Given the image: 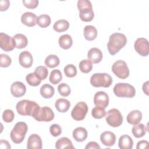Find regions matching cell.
<instances>
[{"label": "cell", "mask_w": 149, "mask_h": 149, "mask_svg": "<svg viewBox=\"0 0 149 149\" xmlns=\"http://www.w3.org/2000/svg\"><path fill=\"white\" fill-rule=\"evenodd\" d=\"M126 43L127 38L125 34L120 33H113L109 36L107 43L108 52L111 55H114L123 48Z\"/></svg>", "instance_id": "6da1fadb"}, {"label": "cell", "mask_w": 149, "mask_h": 149, "mask_svg": "<svg viewBox=\"0 0 149 149\" xmlns=\"http://www.w3.org/2000/svg\"><path fill=\"white\" fill-rule=\"evenodd\" d=\"M40 105L35 101L28 100H23L19 101L16 105L17 113L23 116L34 117L40 109Z\"/></svg>", "instance_id": "7a4b0ae2"}, {"label": "cell", "mask_w": 149, "mask_h": 149, "mask_svg": "<svg viewBox=\"0 0 149 149\" xmlns=\"http://www.w3.org/2000/svg\"><path fill=\"white\" fill-rule=\"evenodd\" d=\"M77 5L80 19L86 22L91 21L94 17V13L91 2L88 0H79Z\"/></svg>", "instance_id": "3957f363"}, {"label": "cell", "mask_w": 149, "mask_h": 149, "mask_svg": "<svg viewBox=\"0 0 149 149\" xmlns=\"http://www.w3.org/2000/svg\"><path fill=\"white\" fill-rule=\"evenodd\" d=\"M28 126L25 122H17L10 132V137L12 141L15 144L21 143L26 136Z\"/></svg>", "instance_id": "277c9868"}, {"label": "cell", "mask_w": 149, "mask_h": 149, "mask_svg": "<svg viewBox=\"0 0 149 149\" xmlns=\"http://www.w3.org/2000/svg\"><path fill=\"white\" fill-rule=\"evenodd\" d=\"M90 84L95 87H109L112 83V77L106 73H97L90 77Z\"/></svg>", "instance_id": "5b68a950"}, {"label": "cell", "mask_w": 149, "mask_h": 149, "mask_svg": "<svg viewBox=\"0 0 149 149\" xmlns=\"http://www.w3.org/2000/svg\"><path fill=\"white\" fill-rule=\"evenodd\" d=\"M113 93L118 97L133 98L136 94L134 87L125 83H118L113 87Z\"/></svg>", "instance_id": "8992f818"}, {"label": "cell", "mask_w": 149, "mask_h": 149, "mask_svg": "<svg viewBox=\"0 0 149 149\" xmlns=\"http://www.w3.org/2000/svg\"><path fill=\"white\" fill-rule=\"evenodd\" d=\"M105 119L107 123L113 127H119L123 122V116L120 111L116 108L111 109L107 112Z\"/></svg>", "instance_id": "52a82bcc"}, {"label": "cell", "mask_w": 149, "mask_h": 149, "mask_svg": "<svg viewBox=\"0 0 149 149\" xmlns=\"http://www.w3.org/2000/svg\"><path fill=\"white\" fill-rule=\"evenodd\" d=\"M112 72L119 79H125L129 76V70L127 63L123 60H118L112 66Z\"/></svg>", "instance_id": "ba28073f"}, {"label": "cell", "mask_w": 149, "mask_h": 149, "mask_svg": "<svg viewBox=\"0 0 149 149\" xmlns=\"http://www.w3.org/2000/svg\"><path fill=\"white\" fill-rule=\"evenodd\" d=\"M88 112V106L83 101L77 102L71 112L72 118L76 120L80 121L84 119Z\"/></svg>", "instance_id": "9c48e42d"}, {"label": "cell", "mask_w": 149, "mask_h": 149, "mask_svg": "<svg viewBox=\"0 0 149 149\" xmlns=\"http://www.w3.org/2000/svg\"><path fill=\"white\" fill-rule=\"evenodd\" d=\"M34 118L38 122H50L54 118V113L48 107L40 108Z\"/></svg>", "instance_id": "30bf717a"}, {"label": "cell", "mask_w": 149, "mask_h": 149, "mask_svg": "<svg viewBox=\"0 0 149 149\" xmlns=\"http://www.w3.org/2000/svg\"><path fill=\"white\" fill-rule=\"evenodd\" d=\"M136 51L143 56H147L149 54V43L145 38H138L134 44Z\"/></svg>", "instance_id": "8fae6325"}, {"label": "cell", "mask_w": 149, "mask_h": 149, "mask_svg": "<svg viewBox=\"0 0 149 149\" xmlns=\"http://www.w3.org/2000/svg\"><path fill=\"white\" fill-rule=\"evenodd\" d=\"M0 47L5 51H11L16 48L15 41L13 37L8 34L0 33Z\"/></svg>", "instance_id": "7c38bea8"}, {"label": "cell", "mask_w": 149, "mask_h": 149, "mask_svg": "<svg viewBox=\"0 0 149 149\" xmlns=\"http://www.w3.org/2000/svg\"><path fill=\"white\" fill-rule=\"evenodd\" d=\"M94 104L95 106L107 108L109 104V97L104 91H98L94 96Z\"/></svg>", "instance_id": "4fadbf2b"}, {"label": "cell", "mask_w": 149, "mask_h": 149, "mask_svg": "<svg viewBox=\"0 0 149 149\" xmlns=\"http://www.w3.org/2000/svg\"><path fill=\"white\" fill-rule=\"evenodd\" d=\"M10 92L15 97H22L26 92V86L21 81H15L10 86Z\"/></svg>", "instance_id": "5bb4252c"}, {"label": "cell", "mask_w": 149, "mask_h": 149, "mask_svg": "<svg viewBox=\"0 0 149 149\" xmlns=\"http://www.w3.org/2000/svg\"><path fill=\"white\" fill-rule=\"evenodd\" d=\"M19 62L22 67L25 68H29L33 65V56L31 53L27 51H23L19 55Z\"/></svg>", "instance_id": "9a60e30c"}, {"label": "cell", "mask_w": 149, "mask_h": 149, "mask_svg": "<svg viewBox=\"0 0 149 149\" xmlns=\"http://www.w3.org/2000/svg\"><path fill=\"white\" fill-rule=\"evenodd\" d=\"M42 147V140L39 135L32 134L29 137L27 143V149H41Z\"/></svg>", "instance_id": "2e32d148"}, {"label": "cell", "mask_w": 149, "mask_h": 149, "mask_svg": "<svg viewBox=\"0 0 149 149\" xmlns=\"http://www.w3.org/2000/svg\"><path fill=\"white\" fill-rule=\"evenodd\" d=\"M100 140L104 146L111 147L115 144L116 136L113 133L109 131H105L100 135Z\"/></svg>", "instance_id": "e0dca14e"}, {"label": "cell", "mask_w": 149, "mask_h": 149, "mask_svg": "<svg viewBox=\"0 0 149 149\" xmlns=\"http://www.w3.org/2000/svg\"><path fill=\"white\" fill-rule=\"evenodd\" d=\"M102 57V53L98 48H91L87 52V58L88 60L93 63H98L100 62Z\"/></svg>", "instance_id": "ac0fdd59"}, {"label": "cell", "mask_w": 149, "mask_h": 149, "mask_svg": "<svg viewBox=\"0 0 149 149\" xmlns=\"http://www.w3.org/2000/svg\"><path fill=\"white\" fill-rule=\"evenodd\" d=\"M37 17L34 13L27 12L22 15L21 22L23 24L28 27H33L37 24Z\"/></svg>", "instance_id": "d6986e66"}, {"label": "cell", "mask_w": 149, "mask_h": 149, "mask_svg": "<svg viewBox=\"0 0 149 149\" xmlns=\"http://www.w3.org/2000/svg\"><path fill=\"white\" fill-rule=\"evenodd\" d=\"M142 119V113L139 110H133L131 111L127 115L126 120L127 122L132 125H135L141 121Z\"/></svg>", "instance_id": "ffe728a7"}, {"label": "cell", "mask_w": 149, "mask_h": 149, "mask_svg": "<svg viewBox=\"0 0 149 149\" xmlns=\"http://www.w3.org/2000/svg\"><path fill=\"white\" fill-rule=\"evenodd\" d=\"M118 146L121 149H132L133 146V141L132 137L129 135L123 134L119 137Z\"/></svg>", "instance_id": "44dd1931"}, {"label": "cell", "mask_w": 149, "mask_h": 149, "mask_svg": "<svg viewBox=\"0 0 149 149\" xmlns=\"http://www.w3.org/2000/svg\"><path fill=\"white\" fill-rule=\"evenodd\" d=\"M73 137L78 142L84 141L87 137V131L83 127H76L73 132Z\"/></svg>", "instance_id": "7402d4cb"}, {"label": "cell", "mask_w": 149, "mask_h": 149, "mask_svg": "<svg viewBox=\"0 0 149 149\" xmlns=\"http://www.w3.org/2000/svg\"><path fill=\"white\" fill-rule=\"evenodd\" d=\"M148 131V126L143 123L137 124L133 126L132 129V134L136 138H140L144 136Z\"/></svg>", "instance_id": "603a6c76"}, {"label": "cell", "mask_w": 149, "mask_h": 149, "mask_svg": "<svg viewBox=\"0 0 149 149\" xmlns=\"http://www.w3.org/2000/svg\"><path fill=\"white\" fill-rule=\"evenodd\" d=\"M70 106V103L69 101L65 98H59L55 103V107L56 110L62 113L67 112L69 109Z\"/></svg>", "instance_id": "cb8c5ba5"}, {"label": "cell", "mask_w": 149, "mask_h": 149, "mask_svg": "<svg viewBox=\"0 0 149 149\" xmlns=\"http://www.w3.org/2000/svg\"><path fill=\"white\" fill-rule=\"evenodd\" d=\"M83 34L86 40L88 41H93L95 40L97 36V30L94 26L87 25L84 28Z\"/></svg>", "instance_id": "d4e9b609"}, {"label": "cell", "mask_w": 149, "mask_h": 149, "mask_svg": "<svg viewBox=\"0 0 149 149\" xmlns=\"http://www.w3.org/2000/svg\"><path fill=\"white\" fill-rule=\"evenodd\" d=\"M55 148L56 149L62 148H72L74 149V147L72 144L71 140L66 137H62L58 139L55 143Z\"/></svg>", "instance_id": "484cf974"}, {"label": "cell", "mask_w": 149, "mask_h": 149, "mask_svg": "<svg viewBox=\"0 0 149 149\" xmlns=\"http://www.w3.org/2000/svg\"><path fill=\"white\" fill-rule=\"evenodd\" d=\"M13 38L15 41L16 48L18 49L25 48L28 44L27 38L24 34L20 33L16 34L13 37Z\"/></svg>", "instance_id": "4316f807"}, {"label": "cell", "mask_w": 149, "mask_h": 149, "mask_svg": "<svg viewBox=\"0 0 149 149\" xmlns=\"http://www.w3.org/2000/svg\"><path fill=\"white\" fill-rule=\"evenodd\" d=\"M40 94L41 96L46 99L51 98L55 93V90L53 86L49 84H43L40 90Z\"/></svg>", "instance_id": "83f0119b"}, {"label": "cell", "mask_w": 149, "mask_h": 149, "mask_svg": "<svg viewBox=\"0 0 149 149\" xmlns=\"http://www.w3.org/2000/svg\"><path fill=\"white\" fill-rule=\"evenodd\" d=\"M58 42L61 48L64 49H68L72 47L73 40L70 35L63 34L59 38Z\"/></svg>", "instance_id": "f1b7e54d"}, {"label": "cell", "mask_w": 149, "mask_h": 149, "mask_svg": "<svg viewBox=\"0 0 149 149\" xmlns=\"http://www.w3.org/2000/svg\"><path fill=\"white\" fill-rule=\"evenodd\" d=\"M69 27V23L65 19H60L57 20L53 26L54 30L58 32L61 33L66 31Z\"/></svg>", "instance_id": "f546056e"}, {"label": "cell", "mask_w": 149, "mask_h": 149, "mask_svg": "<svg viewBox=\"0 0 149 149\" xmlns=\"http://www.w3.org/2000/svg\"><path fill=\"white\" fill-rule=\"evenodd\" d=\"M60 61L56 55H49L45 59V65L49 68H54L59 65Z\"/></svg>", "instance_id": "4dcf8cb0"}, {"label": "cell", "mask_w": 149, "mask_h": 149, "mask_svg": "<svg viewBox=\"0 0 149 149\" xmlns=\"http://www.w3.org/2000/svg\"><path fill=\"white\" fill-rule=\"evenodd\" d=\"M51 22V17L49 15L42 14L38 16L37 19V24L42 28H45L49 26Z\"/></svg>", "instance_id": "1f68e13d"}, {"label": "cell", "mask_w": 149, "mask_h": 149, "mask_svg": "<svg viewBox=\"0 0 149 149\" xmlns=\"http://www.w3.org/2000/svg\"><path fill=\"white\" fill-rule=\"evenodd\" d=\"M62 79V75L61 72L59 69H55L51 71L49 80L50 83L53 84H56L59 83Z\"/></svg>", "instance_id": "d6a6232c"}, {"label": "cell", "mask_w": 149, "mask_h": 149, "mask_svg": "<svg viewBox=\"0 0 149 149\" xmlns=\"http://www.w3.org/2000/svg\"><path fill=\"white\" fill-rule=\"evenodd\" d=\"M79 69L80 71L84 73L90 72L93 69L92 62L88 59H83L79 63Z\"/></svg>", "instance_id": "836d02e7"}, {"label": "cell", "mask_w": 149, "mask_h": 149, "mask_svg": "<svg viewBox=\"0 0 149 149\" xmlns=\"http://www.w3.org/2000/svg\"><path fill=\"white\" fill-rule=\"evenodd\" d=\"M26 80L27 83L31 86H37L41 81V80L39 79L34 73H30L26 76Z\"/></svg>", "instance_id": "e575fe53"}, {"label": "cell", "mask_w": 149, "mask_h": 149, "mask_svg": "<svg viewBox=\"0 0 149 149\" xmlns=\"http://www.w3.org/2000/svg\"><path fill=\"white\" fill-rule=\"evenodd\" d=\"M105 108L102 107L95 106L91 111V115L95 119H101L105 116Z\"/></svg>", "instance_id": "d590c367"}, {"label": "cell", "mask_w": 149, "mask_h": 149, "mask_svg": "<svg viewBox=\"0 0 149 149\" xmlns=\"http://www.w3.org/2000/svg\"><path fill=\"white\" fill-rule=\"evenodd\" d=\"M34 73L39 79L42 80H45L47 77L48 74V70L45 66H39L35 69Z\"/></svg>", "instance_id": "8d00e7d4"}, {"label": "cell", "mask_w": 149, "mask_h": 149, "mask_svg": "<svg viewBox=\"0 0 149 149\" xmlns=\"http://www.w3.org/2000/svg\"><path fill=\"white\" fill-rule=\"evenodd\" d=\"M64 73L68 77H73L77 74V69L74 65L72 64L67 65L63 69Z\"/></svg>", "instance_id": "74e56055"}, {"label": "cell", "mask_w": 149, "mask_h": 149, "mask_svg": "<svg viewBox=\"0 0 149 149\" xmlns=\"http://www.w3.org/2000/svg\"><path fill=\"white\" fill-rule=\"evenodd\" d=\"M58 91L60 95L63 97H67L70 94V88L68 84L65 83H61L58 86Z\"/></svg>", "instance_id": "f35d334b"}, {"label": "cell", "mask_w": 149, "mask_h": 149, "mask_svg": "<svg viewBox=\"0 0 149 149\" xmlns=\"http://www.w3.org/2000/svg\"><path fill=\"white\" fill-rule=\"evenodd\" d=\"M15 118V114L12 110L7 109L2 113V119L6 123L12 122Z\"/></svg>", "instance_id": "ab89813d"}, {"label": "cell", "mask_w": 149, "mask_h": 149, "mask_svg": "<svg viewBox=\"0 0 149 149\" xmlns=\"http://www.w3.org/2000/svg\"><path fill=\"white\" fill-rule=\"evenodd\" d=\"M0 58H1V63H0L1 67L7 68L10 65L12 62V59L8 55L5 54H1Z\"/></svg>", "instance_id": "60d3db41"}, {"label": "cell", "mask_w": 149, "mask_h": 149, "mask_svg": "<svg viewBox=\"0 0 149 149\" xmlns=\"http://www.w3.org/2000/svg\"><path fill=\"white\" fill-rule=\"evenodd\" d=\"M49 132L52 136L57 137L62 133V128L58 124H52L49 127Z\"/></svg>", "instance_id": "b9f144b4"}, {"label": "cell", "mask_w": 149, "mask_h": 149, "mask_svg": "<svg viewBox=\"0 0 149 149\" xmlns=\"http://www.w3.org/2000/svg\"><path fill=\"white\" fill-rule=\"evenodd\" d=\"M22 2L26 8L29 9H34L38 6L39 1L38 0H23Z\"/></svg>", "instance_id": "7bdbcfd3"}, {"label": "cell", "mask_w": 149, "mask_h": 149, "mask_svg": "<svg viewBox=\"0 0 149 149\" xmlns=\"http://www.w3.org/2000/svg\"><path fill=\"white\" fill-rule=\"evenodd\" d=\"M148 142L146 140H141L139 141L136 146L137 149H144V148H147L148 147Z\"/></svg>", "instance_id": "ee69618b"}, {"label": "cell", "mask_w": 149, "mask_h": 149, "mask_svg": "<svg viewBox=\"0 0 149 149\" xmlns=\"http://www.w3.org/2000/svg\"><path fill=\"white\" fill-rule=\"evenodd\" d=\"M10 5V2L8 0L0 1V10L5 11L8 9Z\"/></svg>", "instance_id": "f6af8a7d"}, {"label": "cell", "mask_w": 149, "mask_h": 149, "mask_svg": "<svg viewBox=\"0 0 149 149\" xmlns=\"http://www.w3.org/2000/svg\"><path fill=\"white\" fill-rule=\"evenodd\" d=\"M86 149H90V148H93V149H100V146L99 144L95 142V141H90L87 144V145L85 147Z\"/></svg>", "instance_id": "bcb514c9"}, {"label": "cell", "mask_w": 149, "mask_h": 149, "mask_svg": "<svg viewBox=\"0 0 149 149\" xmlns=\"http://www.w3.org/2000/svg\"><path fill=\"white\" fill-rule=\"evenodd\" d=\"M0 148H6L10 149L11 148L9 142L5 140H1L0 141Z\"/></svg>", "instance_id": "7dc6e473"}, {"label": "cell", "mask_w": 149, "mask_h": 149, "mask_svg": "<svg viewBox=\"0 0 149 149\" xmlns=\"http://www.w3.org/2000/svg\"><path fill=\"white\" fill-rule=\"evenodd\" d=\"M143 91L147 95H148V81L144 83L143 84Z\"/></svg>", "instance_id": "c3c4849f"}]
</instances>
